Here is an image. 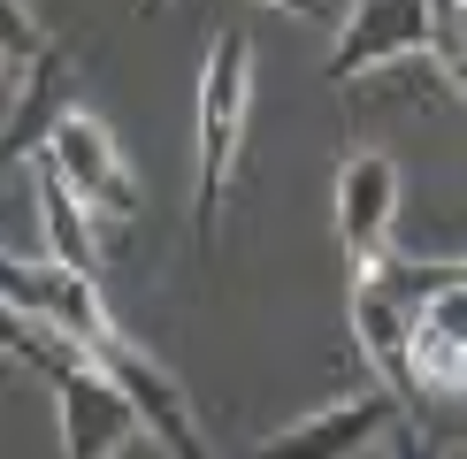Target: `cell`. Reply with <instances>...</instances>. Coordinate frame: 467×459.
<instances>
[{
	"label": "cell",
	"mask_w": 467,
	"mask_h": 459,
	"mask_svg": "<svg viewBox=\"0 0 467 459\" xmlns=\"http://www.w3.org/2000/svg\"><path fill=\"white\" fill-rule=\"evenodd\" d=\"M31 191H38V230H47V253L62 260V268H77V276L100 283V268H108L100 230H92L85 199H77V191L62 184V168H54L47 153H31Z\"/></svg>",
	"instance_id": "obj_8"
},
{
	"label": "cell",
	"mask_w": 467,
	"mask_h": 459,
	"mask_svg": "<svg viewBox=\"0 0 467 459\" xmlns=\"http://www.w3.org/2000/svg\"><path fill=\"white\" fill-rule=\"evenodd\" d=\"M38 153L62 168V184L85 199L92 222H130V215H139V177H130V161H123V146H115V130H108L92 107H69Z\"/></svg>",
	"instance_id": "obj_3"
},
{
	"label": "cell",
	"mask_w": 467,
	"mask_h": 459,
	"mask_svg": "<svg viewBox=\"0 0 467 459\" xmlns=\"http://www.w3.org/2000/svg\"><path fill=\"white\" fill-rule=\"evenodd\" d=\"M268 8H284V15H322V0H268Z\"/></svg>",
	"instance_id": "obj_12"
},
{
	"label": "cell",
	"mask_w": 467,
	"mask_h": 459,
	"mask_svg": "<svg viewBox=\"0 0 467 459\" xmlns=\"http://www.w3.org/2000/svg\"><path fill=\"white\" fill-rule=\"evenodd\" d=\"M47 46H54V38H47V24H38V15L24 8V0H0V62L31 69Z\"/></svg>",
	"instance_id": "obj_10"
},
{
	"label": "cell",
	"mask_w": 467,
	"mask_h": 459,
	"mask_svg": "<svg viewBox=\"0 0 467 459\" xmlns=\"http://www.w3.org/2000/svg\"><path fill=\"white\" fill-rule=\"evenodd\" d=\"M399 413H406V406L376 382V391L329 398L322 413H306V421H291V429L261 436V444H253V459H360L368 444H383V436H406Z\"/></svg>",
	"instance_id": "obj_4"
},
{
	"label": "cell",
	"mask_w": 467,
	"mask_h": 459,
	"mask_svg": "<svg viewBox=\"0 0 467 459\" xmlns=\"http://www.w3.org/2000/svg\"><path fill=\"white\" fill-rule=\"evenodd\" d=\"M391 230H399V161L376 146L345 153L337 161V245L345 260L368 268L391 253Z\"/></svg>",
	"instance_id": "obj_6"
},
{
	"label": "cell",
	"mask_w": 467,
	"mask_h": 459,
	"mask_svg": "<svg viewBox=\"0 0 467 459\" xmlns=\"http://www.w3.org/2000/svg\"><path fill=\"white\" fill-rule=\"evenodd\" d=\"M430 62L467 92V0H430Z\"/></svg>",
	"instance_id": "obj_9"
},
{
	"label": "cell",
	"mask_w": 467,
	"mask_h": 459,
	"mask_svg": "<svg viewBox=\"0 0 467 459\" xmlns=\"http://www.w3.org/2000/svg\"><path fill=\"white\" fill-rule=\"evenodd\" d=\"M69 107H77V62H69L62 46H47V54L24 69V85H16L8 130H0V161H24V153H38Z\"/></svg>",
	"instance_id": "obj_7"
},
{
	"label": "cell",
	"mask_w": 467,
	"mask_h": 459,
	"mask_svg": "<svg viewBox=\"0 0 467 459\" xmlns=\"http://www.w3.org/2000/svg\"><path fill=\"white\" fill-rule=\"evenodd\" d=\"M85 352L100 360V368L123 382V398L139 406V421H146V436L161 444L169 459H215L207 452V436H200V413H192V398H184V382L161 368V360L146 352L139 337L123 330V321H100V330L85 337Z\"/></svg>",
	"instance_id": "obj_2"
},
{
	"label": "cell",
	"mask_w": 467,
	"mask_h": 459,
	"mask_svg": "<svg viewBox=\"0 0 467 459\" xmlns=\"http://www.w3.org/2000/svg\"><path fill=\"white\" fill-rule=\"evenodd\" d=\"M245 130H253V46L238 24H223L200 69V138H192V245L200 253H215L230 184L245 161Z\"/></svg>",
	"instance_id": "obj_1"
},
{
	"label": "cell",
	"mask_w": 467,
	"mask_h": 459,
	"mask_svg": "<svg viewBox=\"0 0 467 459\" xmlns=\"http://www.w3.org/2000/svg\"><path fill=\"white\" fill-rule=\"evenodd\" d=\"M452 459H467V452H452Z\"/></svg>",
	"instance_id": "obj_15"
},
{
	"label": "cell",
	"mask_w": 467,
	"mask_h": 459,
	"mask_svg": "<svg viewBox=\"0 0 467 459\" xmlns=\"http://www.w3.org/2000/svg\"><path fill=\"white\" fill-rule=\"evenodd\" d=\"M8 337H16V306H0V360H8Z\"/></svg>",
	"instance_id": "obj_13"
},
{
	"label": "cell",
	"mask_w": 467,
	"mask_h": 459,
	"mask_svg": "<svg viewBox=\"0 0 467 459\" xmlns=\"http://www.w3.org/2000/svg\"><path fill=\"white\" fill-rule=\"evenodd\" d=\"M430 62V0H353L329 46V85H360L368 69Z\"/></svg>",
	"instance_id": "obj_5"
},
{
	"label": "cell",
	"mask_w": 467,
	"mask_h": 459,
	"mask_svg": "<svg viewBox=\"0 0 467 459\" xmlns=\"http://www.w3.org/2000/svg\"><path fill=\"white\" fill-rule=\"evenodd\" d=\"M16 85H24V69L0 62V130H8V107H16Z\"/></svg>",
	"instance_id": "obj_11"
},
{
	"label": "cell",
	"mask_w": 467,
	"mask_h": 459,
	"mask_svg": "<svg viewBox=\"0 0 467 459\" xmlns=\"http://www.w3.org/2000/svg\"><path fill=\"white\" fill-rule=\"evenodd\" d=\"M161 8H169V0H130V15H139V24H153Z\"/></svg>",
	"instance_id": "obj_14"
}]
</instances>
